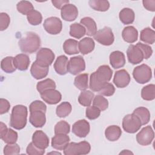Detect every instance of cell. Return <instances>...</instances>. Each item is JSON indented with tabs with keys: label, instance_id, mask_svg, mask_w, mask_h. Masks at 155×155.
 Segmentation results:
<instances>
[{
	"label": "cell",
	"instance_id": "5b68a950",
	"mask_svg": "<svg viewBox=\"0 0 155 155\" xmlns=\"http://www.w3.org/2000/svg\"><path fill=\"white\" fill-rule=\"evenodd\" d=\"M133 76L137 83L143 84L148 82L151 80L152 78V71L148 65L143 64L134 68Z\"/></svg>",
	"mask_w": 155,
	"mask_h": 155
},
{
	"label": "cell",
	"instance_id": "e575fe53",
	"mask_svg": "<svg viewBox=\"0 0 155 155\" xmlns=\"http://www.w3.org/2000/svg\"><path fill=\"white\" fill-rule=\"evenodd\" d=\"M13 59L14 58L12 56H7L2 59L1 62V67L4 72L12 73L16 70V68L14 65Z\"/></svg>",
	"mask_w": 155,
	"mask_h": 155
},
{
	"label": "cell",
	"instance_id": "f1b7e54d",
	"mask_svg": "<svg viewBox=\"0 0 155 155\" xmlns=\"http://www.w3.org/2000/svg\"><path fill=\"white\" fill-rule=\"evenodd\" d=\"M63 49L64 52L69 55L78 54L79 52L78 48V42L73 39L66 40L63 44Z\"/></svg>",
	"mask_w": 155,
	"mask_h": 155
},
{
	"label": "cell",
	"instance_id": "9c48e42d",
	"mask_svg": "<svg viewBox=\"0 0 155 155\" xmlns=\"http://www.w3.org/2000/svg\"><path fill=\"white\" fill-rule=\"evenodd\" d=\"M43 27L48 33L57 35L62 29V23L59 18L53 16L48 18L44 21Z\"/></svg>",
	"mask_w": 155,
	"mask_h": 155
},
{
	"label": "cell",
	"instance_id": "44dd1931",
	"mask_svg": "<svg viewBox=\"0 0 155 155\" xmlns=\"http://www.w3.org/2000/svg\"><path fill=\"white\" fill-rule=\"evenodd\" d=\"M68 58L65 55L58 56L54 63V68L56 72L60 75H65L68 72Z\"/></svg>",
	"mask_w": 155,
	"mask_h": 155
},
{
	"label": "cell",
	"instance_id": "c3c4849f",
	"mask_svg": "<svg viewBox=\"0 0 155 155\" xmlns=\"http://www.w3.org/2000/svg\"><path fill=\"white\" fill-rule=\"evenodd\" d=\"M136 45L142 51L143 54V59H147L151 56L153 54V50L150 45L142 44L141 42H137Z\"/></svg>",
	"mask_w": 155,
	"mask_h": 155
},
{
	"label": "cell",
	"instance_id": "ffe728a7",
	"mask_svg": "<svg viewBox=\"0 0 155 155\" xmlns=\"http://www.w3.org/2000/svg\"><path fill=\"white\" fill-rule=\"evenodd\" d=\"M110 63L113 68L117 69L123 67L125 64L124 54L120 51H114L110 55Z\"/></svg>",
	"mask_w": 155,
	"mask_h": 155
},
{
	"label": "cell",
	"instance_id": "f35d334b",
	"mask_svg": "<svg viewBox=\"0 0 155 155\" xmlns=\"http://www.w3.org/2000/svg\"><path fill=\"white\" fill-rule=\"evenodd\" d=\"M141 97L145 101H153L155 98V85L149 84L143 87L141 90Z\"/></svg>",
	"mask_w": 155,
	"mask_h": 155
},
{
	"label": "cell",
	"instance_id": "30bf717a",
	"mask_svg": "<svg viewBox=\"0 0 155 155\" xmlns=\"http://www.w3.org/2000/svg\"><path fill=\"white\" fill-rule=\"evenodd\" d=\"M68 71L73 74L76 75L85 69V62L81 56L72 57L70 59L67 67Z\"/></svg>",
	"mask_w": 155,
	"mask_h": 155
},
{
	"label": "cell",
	"instance_id": "7c38bea8",
	"mask_svg": "<svg viewBox=\"0 0 155 155\" xmlns=\"http://www.w3.org/2000/svg\"><path fill=\"white\" fill-rule=\"evenodd\" d=\"M127 55L129 62L133 65L140 63L143 59V54L142 51L136 45L131 44L128 46Z\"/></svg>",
	"mask_w": 155,
	"mask_h": 155
},
{
	"label": "cell",
	"instance_id": "74e56055",
	"mask_svg": "<svg viewBox=\"0 0 155 155\" xmlns=\"http://www.w3.org/2000/svg\"><path fill=\"white\" fill-rule=\"evenodd\" d=\"M56 88V84L54 81L51 79H46L43 81H39L36 85V89L41 94L44 91Z\"/></svg>",
	"mask_w": 155,
	"mask_h": 155
},
{
	"label": "cell",
	"instance_id": "681fc988",
	"mask_svg": "<svg viewBox=\"0 0 155 155\" xmlns=\"http://www.w3.org/2000/svg\"><path fill=\"white\" fill-rule=\"evenodd\" d=\"M115 92V88L113 85L111 83L107 82L106 83L104 87L101 88V90L98 92L101 95L105 96H111Z\"/></svg>",
	"mask_w": 155,
	"mask_h": 155
},
{
	"label": "cell",
	"instance_id": "ac0fdd59",
	"mask_svg": "<svg viewBox=\"0 0 155 155\" xmlns=\"http://www.w3.org/2000/svg\"><path fill=\"white\" fill-rule=\"evenodd\" d=\"M29 121L35 127H42L46 122L45 113L42 111H35L30 112Z\"/></svg>",
	"mask_w": 155,
	"mask_h": 155
},
{
	"label": "cell",
	"instance_id": "4fadbf2b",
	"mask_svg": "<svg viewBox=\"0 0 155 155\" xmlns=\"http://www.w3.org/2000/svg\"><path fill=\"white\" fill-rule=\"evenodd\" d=\"M90 126L88 122L85 119H81L76 121L72 126V132L76 136L85 137L89 133Z\"/></svg>",
	"mask_w": 155,
	"mask_h": 155
},
{
	"label": "cell",
	"instance_id": "d590c367",
	"mask_svg": "<svg viewBox=\"0 0 155 155\" xmlns=\"http://www.w3.org/2000/svg\"><path fill=\"white\" fill-rule=\"evenodd\" d=\"M71 110L72 107L69 102H63L56 107V113L59 117H65L70 114Z\"/></svg>",
	"mask_w": 155,
	"mask_h": 155
},
{
	"label": "cell",
	"instance_id": "52a82bcc",
	"mask_svg": "<svg viewBox=\"0 0 155 155\" xmlns=\"http://www.w3.org/2000/svg\"><path fill=\"white\" fill-rule=\"evenodd\" d=\"M93 38L97 42L106 46L111 45L114 41L113 31L108 27H104L103 28L97 31Z\"/></svg>",
	"mask_w": 155,
	"mask_h": 155
},
{
	"label": "cell",
	"instance_id": "8d00e7d4",
	"mask_svg": "<svg viewBox=\"0 0 155 155\" xmlns=\"http://www.w3.org/2000/svg\"><path fill=\"white\" fill-rule=\"evenodd\" d=\"M88 4L90 7L96 11L105 12L110 8V3L108 1L90 0Z\"/></svg>",
	"mask_w": 155,
	"mask_h": 155
},
{
	"label": "cell",
	"instance_id": "8fae6325",
	"mask_svg": "<svg viewBox=\"0 0 155 155\" xmlns=\"http://www.w3.org/2000/svg\"><path fill=\"white\" fill-rule=\"evenodd\" d=\"M154 137V131L151 126L143 127L136 135V140L139 144L142 146L149 145L151 143Z\"/></svg>",
	"mask_w": 155,
	"mask_h": 155
},
{
	"label": "cell",
	"instance_id": "d6a6232c",
	"mask_svg": "<svg viewBox=\"0 0 155 155\" xmlns=\"http://www.w3.org/2000/svg\"><path fill=\"white\" fill-rule=\"evenodd\" d=\"M94 97V93L90 90L82 91L78 97L79 103L84 107H88L92 102Z\"/></svg>",
	"mask_w": 155,
	"mask_h": 155
},
{
	"label": "cell",
	"instance_id": "60d3db41",
	"mask_svg": "<svg viewBox=\"0 0 155 155\" xmlns=\"http://www.w3.org/2000/svg\"><path fill=\"white\" fill-rule=\"evenodd\" d=\"M28 22L32 25H38L42 22V16L41 13L37 10H33L27 15Z\"/></svg>",
	"mask_w": 155,
	"mask_h": 155
},
{
	"label": "cell",
	"instance_id": "cb8c5ba5",
	"mask_svg": "<svg viewBox=\"0 0 155 155\" xmlns=\"http://www.w3.org/2000/svg\"><path fill=\"white\" fill-rule=\"evenodd\" d=\"M94 46L95 44L93 39L89 37L84 38L78 42L79 52L84 55L91 53L94 50Z\"/></svg>",
	"mask_w": 155,
	"mask_h": 155
},
{
	"label": "cell",
	"instance_id": "9a60e30c",
	"mask_svg": "<svg viewBox=\"0 0 155 155\" xmlns=\"http://www.w3.org/2000/svg\"><path fill=\"white\" fill-rule=\"evenodd\" d=\"M61 18L66 21H73L76 19L78 16V8L72 4L65 5L61 11Z\"/></svg>",
	"mask_w": 155,
	"mask_h": 155
},
{
	"label": "cell",
	"instance_id": "1f68e13d",
	"mask_svg": "<svg viewBox=\"0 0 155 155\" xmlns=\"http://www.w3.org/2000/svg\"><path fill=\"white\" fill-rule=\"evenodd\" d=\"M70 35L76 39H81L86 34L85 28L79 23H73L70 27Z\"/></svg>",
	"mask_w": 155,
	"mask_h": 155
},
{
	"label": "cell",
	"instance_id": "8992f818",
	"mask_svg": "<svg viewBox=\"0 0 155 155\" xmlns=\"http://www.w3.org/2000/svg\"><path fill=\"white\" fill-rule=\"evenodd\" d=\"M142 126L139 118L134 114L126 115L122 120V128L128 133H134L139 130Z\"/></svg>",
	"mask_w": 155,
	"mask_h": 155
},
{
	"label": "cell",
	"instance_id": "484cf974",
	"mask_svg": "<svg viewBox=\"0 0 155 155\" xmlns=\"http://www.w3.org/2000/svg\"><path fill=\"white\" fill-rule=\"evenodd\" d=\"M80 22L85 28L86 35L90 36L95 35L97 31V25L93 19L90 17H85L81 19Z\"/></svg>",
	"mask_w": 155,
	"mask_h": 155
},
{
	"label": "cell",
	"instance_id": "277c9868",
	"mask_svg": "<svg viewBox=\"0 0 155 155\" xmlns=\"http://www.w3.org/2000/svg\"><path fill=\"white\" fill-rule=\"evenodd\" d=\"M91 150L90 144L87 141L79 143L70 142L64 150L65 155H81L88 154Z\"/></svg>",
	"mask_w": 155,
	"mask_h": 155
},
{
	"label": "cell",
	"instance_id": "836d02e7",
	"mask_svg": "<svg viewBox=\"0 0 155 155\" xmlns=\"http://www.w3.org/2000/svg\"><path fill=\"white\" fill-rule=\"evenodd\" d=\"M88 75L87 73H82L78 75L74 81L75 87L81 91L85 90L88 87Z\"/></svg>",
	"mask_w": 155,
	"mask_h": 155
},
{
	"label": "cell",
	"instance_id": "11a10c76",
	"mask_svg": "<svg viewBox=\"0 0 155 155\" xmlns=\"http://www.w3.org/2000/svg\"><path fill=\"white\" fill-rule=\"evenodd\" d=\"M53 5L58 9H61L65 5L69 4L68 0H51Z\"/></svg>",
	"mask_w": 155,
	"mask_h": 155
},
{
	"label": "cell",
	"instance_id": "6f0895ef",
	"mask_svg": "<svg viewBox=\"0 0 155 155\" xmlns=\"http://www.w3.org/2000/svg\"><path fill=\"white\" fill-rule=\"evenodd\" d=\"M133 154V153L131 152V151H130L129 150H123V151H122V152L120 153V154Z\"/></svg>",
	"mask_w": 155,
	"mask_h": 155
},
{
	"label": "cell",
	"instance_id": "db71d44e",
	"mask_svg": "<svg viewBox=\"0 0 155 155\" xmlns=\"http://www.w3.org/2000/svg\"><path fill=\"white\" fill-rule=\"evenodd\" d=\"M143 7L148 11H155V1L154 0H143L142 1Z\"/></svg>",
	"mask_w": 155,
	"mask_h": 155
},
{
	"label": "cell",
	"instance_id": "4316f807",
	"mask_svg": "<svg viewBox=\"0 0 155 155\" xmlns=\"http://www.w3.org/2000/svg\"><path fill=\"white\" fill-rule=\"evenodd\" d=\"M122 134V131L120 128L115 125L108 126L105 131V137L110 141L114 142L117 140Z\"/></svg>",
	"mask_w": 155,
	"mask_h": 155
},
{
	"label": "cell",
	"instance_id": "83f0119b",
	"mask_svg": "<svg viewBox=\"0 0 155 155\" xmlns=\"http://www.w3.org/2000/svg\"><path fill=\"white\" fill-rule=\"evenodd\" d=\"M120 21L124 24H131L135 19V14L134 11L130 8H124L119 12Z\"/></svg>",
	"mask_w": 155,
	"mask_h": 155
},
{
	"label": "cell",
	"instance_id": "d6986e66",
	"mask_svg": "<svg viewBox=\"0 0 155 155\" xmlns=\"http://www.w3.org/2000/svg\"><path fill=\"white\" fill-rule=\"evenodd\" d=\"M70 142V137L67 134H58L51 139V147L58 150H64Z\"/></svg>",
	"mask_w": 155,
	"mask_h": 155
},
{
	"label": "cell",
	"instance_id": "b9f144b4",
	"mask_svg": "<svg viewBox=\"0 0 155 155\" xmlns=\"http://www.w3.org/2000/svg\"><path fill=\"white\" fill-rule=\"evenodd\" d=\"M93 105L98 108L101 111H104L108 107V102L106 98L102 96V95L98 94L94 97Z\"/></svg>",
	"mask_w": 155,
	"mask_h": 155
},
{
	"label": "cell",
	"instance_id": "ab89813d",
	"mask_svg": "<svg viewBox=\"0 0 155 155\" xmlns=\"http://www.w3.org/2000/svg\"><path fill=\"white\" fill-rule=\"evenodd\" d=\"M17 10L22 15H27L30 12L34 10L33 4L27 1H19L16 5Z\"/></svg>",
	"mask_w": 155,
	"mask_h": 155
},
{
	"label": "cell",
	"instance_id": "816d5d0a",
	"mask_svg": "<svg viewBox=\"0 0 155 155\" xmlns=\"http://www.w3.org/2000/svg\"><path fill=\"white\" fill-rule=\"evenodd\" d=\"M10 22V18L6 13H0V30L3 31L7 28Z\"/></svg>",
	"mask_w": 155,
	"mask_h": 155
},
{
	"label": "cell",
	"instance_id": "f5cc1de1",
	"mask_svg": "<svg viewBox=\"0 0 155 155\" xmlns=\"http://www.w3.org/2000/svg\"><path fill=\"white\" fill-rule=\"evenodd\" d=\"M10 108V104L9 102L3 98L0 99V114H3L7 113Z\"/></svg>",
	"mask_w": 155,
	"mask_h": 155
},
{
	"label": "cell",
	"instance_id": "3957f363",
	"mask_svg": "<svg viewBox=\"0 0 155 155\" xmlns=\"http://www.w3.org/2000/svg\"><path fill=\"white\" fill-rule=\"evenodd\" d=\"M28 111L27 108L23 105H15L12 111L10 126L16 130L23 129L27 124Z\"/></svg>",
	"mask_w": 155,
	"mask_h": 155
},
{
	"label": "cell",
	"instance_id": "9f6ffc18",
	"mask_svg": "<svg viewBox=\"0 0 155 155\" xmlns=\"http://www.w3.org/2000/svg\"><path fill=\"white\" fill-rule=\"evenodd\" d=\"M8 128H7L5 124H4L3 122H1L0 123V137L1 138L2 137L4 134L6 133Z\"/></svg>",
	"mask_w": 155,
	"mask_h": 155
},
{
	"label": "cell",
	"instance_id": "603a6c76",
	"mask_svg": "<svg viewBox=\"0 0 155 155\" xmlns=\"http://www.w3.org/2000/svg\"><path fill=\"white\" fill-rule=\"evenodd\" d=\"M13 62L15 67L20 71H25L28 69L30 60L28 55L21 53L17 54L13 59Z\"/></svg>",
	"mask_w": 155,
	"mask_h": 155
},
{
	"label": "cell",
	"instance_id": "e0dca14e",
	"mask_svg": "<svg viewBox=\"0 0 155 155\" xmlns=\"http://www.w3.org/2000/svg\"><path fill=\"white\" fill-rule=\"evenodd\" d=\"M32 142L40 149L45 150L49 145V139L41 130H36L32 136Z\"/></svg>",
	"mask_w": 155,
	"mask_h": 155
},
{
	"label": "cell",
	"instance_id": "4dcf8cb0",
	"mask_svg": "<svg viewBox=\"0 0 155 155\" xmlns=\"http://www.w3.org/2000/svg\"><path fill=\"white\" fill-rule=\"evenodd\" d=\"M140 39L146 44H154L155 41V31L149 27L143 28L140 31Z\"/></svg>",
	"mask_w": 155,
	"mask_h": 155
},
{
	"label": "cell",
	"instance_id": "ee69618b",
	"mask_svg": "<svg viewBox=\"0 0 155 155\" xmlns=\"http://www.w3.org/2000/svg\"><path fill=\"white\" fill-rule=\"evenodd\" d=\"M18 133L11 128H8L4 136L1 139L6 143H15L18 140Z\"/></svg>",
	"mask_w": 155,
	"mask_h": 155
},
{
	"label": "cell",
	"instance_id": "7bdbcfd3",
	"mask_svg": "<svg viewBox=\"0 0 155 155\" xmlns=\"http://www.w3.org/2000/svg\"><path fill=\"white\" fill-rule=\"evenodd\" d=\"M54 133L58 134H67L69 133L70 130V124L65 120H61L58 122L54 126Z\"/></svg>",
	"mask_w": 155,
	"mask_h": 155
},
{
	"label": "cell",
	"instance_id": "f907efd6",
	"mask_svg": "<svg viewBox=\"0 0 155 155\" xmlns=\"http://www.w3.org/2000/svg\"><path fill=\"white\" fill-rule=\"evenodd\" d=\"M26 152L29 155H42L45 153V150L39 148L31 142L28 145L26 148Z\"/></svg>",
	"mask_w": 155,
	"mask_h": 155
},
{
	"label": "cell",
	"instance_id": "7dc6e473",
	"mask_svg": "<svg viewBox=\"0 0 155 155\" xmlns=\"http://www.w3.org/2000/svg\"><path fill=\"white\" fill-rule=\"evenodd\" d=\"M30 113L35 111H42L44 112H46L47 106L46 105L41 101H35L32 102L29 106Z\"/></svg>",
	"mask_w": 155,
	"mask_h": 155
},
{
	"label": "cell",
	"instance_id": "ba28073f",
	"mask_svg": "<svg viewBox=\"0 0 155 155\" xmlns=\"http://www.w3.org/2000/svg\"><path fill=\"white\" fill-rule=\"evenodd\" d=\"M54 59V54L51 50L48 48H42L37 52L35 61L41 66L49 67Z\"/></svg>",
	"mask_w": 155,
	"mask_h": 155
},
{
	"label": "cell",
	"instance_id": "7a4b0ae2",
	"mask_svg": "<svg viewBox=\"0 0 155 155\" xmlns=\"http://www.w3.org/2000/svg\"><path fill=\"white\" fill-rule=\"evenodd\" d=\"M39 36L34 32H27L19 41V47L21 51L25 53H33L40 47Z\"/></svg>",
	"mask_w": 155,
	"mask_h": 155
},
{
	"label": "cell",
	"instance_id": "2e32d148",
	"mask_svg": "<svg viewBox=\"0 0 155 155\" xmlns=\"http://www.w3.org/2000/svg\"><path fill=\"white\" fill-rule=\"evenodd\" d=\"M40 94L42 99L50 105L56 104L59 102L62 99L61 93L55 89L46 90Z\"/></svg>",
	"mask_w": 155,
	"mask_h": 155
},
{
	"label": "cell",
	"instance_id": "5bb4252c",
	"mask_svg": "<svg viewBox=\"0 0 155 155\" xmlns=\"http://www.w3.org/2000/svg\"><path fill=\"white\" fill-rule=\"evenodd\" d=\"M131 78L128 73L124 69L117 71L113 78V82L117 88H125L130 82Z\"/></svg>",
	"mask_w": 155,
	"mask_h": 155
},
{
	"label": "cell",
	"instance_id": "bcb514c9",
	"mask_svg": "<svg viewBox=\"0 0 155 155\" xmlns=\"http://www.w3.org/2000/svg\"><path fill=\"white\" fill-rule=\"evenodd\" d=\"M20 153L19 146L15 143H7L4 148V154L5 155H11V154H18Z\"/></svg>",
	"mask_w": 155,
	"mask_h": 155
},
{
	"label": "cell",
	"instance_id": "6da1fadb",
	"mask_svg": "<svg viewBox=\"0 0 155 155\" xmlns=\"http://www.w3.org/2000/svg\"><path fill=\"white\" fill-rule=\"evenodd\" d=\"M113 70L108 65L100 66L90 75V88L93 91L99 92L104 85L111 80Z\"/></svg>",
	"mask_w": 155,
	"mask_h": 155
},
{
	"label": "cell",
	"instance_id": "f546056e",
	"mask_svg": "<svg viewBox=\"0 0 155 155\" xmlns=\"http://www.w3.org/2000/svg\"><path fill=\"white\" fill-rule=\"evenodd\" d=\"M133 113L139 118L142 125L147 124L150 120V113L149 110L145 107H138L133 111Z\"/></svg>",
	"mask_w": 155,
	"mask_h": 155
},
{
	"label": "cell",
	"instance_id": "f6af8a7d",
	"mask_svg": "<svg viewBox=\"0 0 155 155\" xmlns=\"http://www.w3.org/2000/svg\"><path fill=\"white\" fill-rule=\"evenodd\" d=\"M101 114V110L95 106H88L86 108L85 115L90 120H94L99 117Z\"/></svg>",
	"mask_w": 155,
	"mask_h": 155
},
{
	"label": "cell",
	"instance_id": "d4e9b609",
	"mask_svg": "<svg viewBox=\"0 0 155 155\" xmlns=\"http://www.w3.org/2000/svg\"><path fill=\"white\" fill-rule=\"evenodd\" d=\"M122 36L125 42L132 44L137 40L138 31L133 26H127L122 30Z\"/></svg>",
	"mask_w": 155,
	"mask_h": 155
},
{
	"label": "cell",
	"instance_id": "7402d4cb",
	"mask_svg": "<svg viewBox=\"0 0 155 155\" xmlns=\"http://www.w3.org/2000/svg\"><path fill=\"white\" fill-rule=\"evenodd\" d=\"M49 67H43L39 65L35 61L31 65L30 68V73L31 76L36 79H41L45 78L48 73Z\"/></svg>",
	"mask_w": 155,
	"mask_h": 155
}]
</instances>
